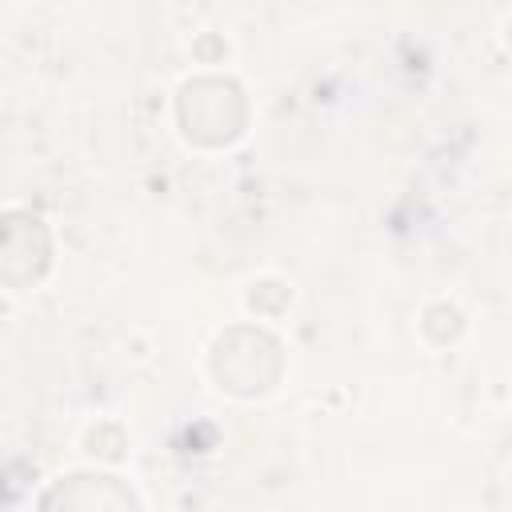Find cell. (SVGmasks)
I'll use <instances>...</instances> for the list:
<instances>
[{"instance_id":"6da1fadb","label":"cell","mask_w":512,"mask_h":512,"mask_svg":"<svg viewBox=\"0 0 512 512\" xmlns=\"http://www.w3.org/2000/svg\"><path fill=\"white\" fill-rule=\"evenodd\" d=\"M280 372V344L260 328H232L212 348V376L236 396H256L272 388Z\"/></svg>"},{"instance_id":"7a4b0ae2","label":"cell","mask_w":512,"mask_h":512,"mask_svg":"<svg viewBox=\"0 0 512 512\" xmlns=\"http://www.w3.org/2000/svg\"><path fill=\"white\" fill-rule=\"evenodd\" d=\"M180 124L200 144H228L244 128V96L232 80H192L180 92Z\"/></svg>"},{"instance_id":"3957f363","label":"cell","mask_w":512,"mask_h":512,"mask_svg":"<svg viewBox=\"0 0 512 512\" xmlns=\"http://www.w3.org/2000/svg\"><path fill=\"white\" fill-rule=\"evenodd\" d=\"M40 512H140V508L132 488H124L116 476L80 472L52 484L40 500Z\"/></svg>"},{"instance_id":"277c9868","label":"cell","mask_w":512,"mask_h":512,"mask_svg":"<svg viewBox=\"0 0 512 512\" xmlns=\"http://www.w3.org/2000/svg\"><path fill=\"white\" fill-rule=\"evenodd\" d=\"M20 260H28L32 280H40V272L48 268V232H44V224L32 216V220H28V240H20V224H16V216L8 212V220H4V280H8V284H12V276L20 272V268H16Z\"/></svg>"}]
</instances>
